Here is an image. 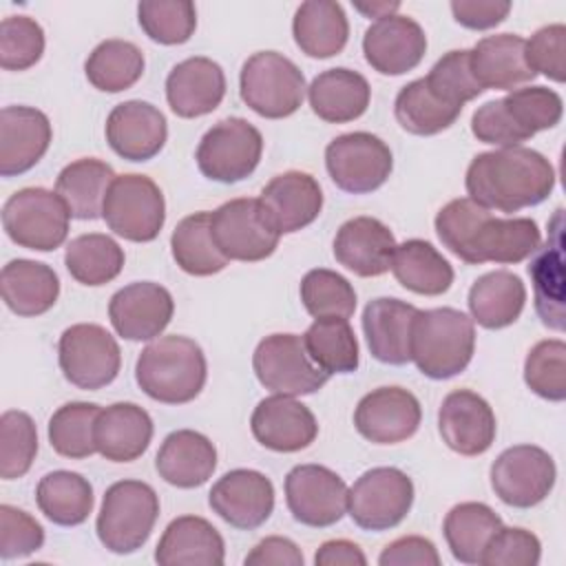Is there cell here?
<instances>
[{
  "instance_id": "1",
  "label": "cell",
  "mask_w": 566,
  "mask_h": 566,
  "mask_svg": "<svg viewBox=\"0 0 566 566\" xmlns=\"http://www.w3.org/2000/svg\"><path fill=\"white\" fill-rule=\"evenodd\" d=\"M442 245L469 265L520 263L542 245V232L528 217H493L469 197L442 206L436 214Z\"/></svg>"
},
{
  "instance_id": "2",
  "label": "cell",
  "mask_w": 566,
  "mask_h": 566,
  "mask_svg": "<svg viewBox=\"0 0 566 566\" xmlns=\"http://www.w3.org/2000/svg\"><path fill=\"white\" fill-rule=\"evenodd\" d=\"M464 186L469 199L482 208L511 214L548 199L555 188V168L533 148H497L471 159Z\"/></svg>"
},
{
  "instance_id": "3",
  "label": "cell",
  "mask_w": 566,
  "mask_h": 566,
  "mask_svg": "<svg viewBox=\"0 0 566 566\" xmlns=\"http://www.w3.org/2000/svg\"><path fill=\"white\" fill-rule=\"evenodd\" d=\"M208 378L203 349L188 336L170 334L148 343L135 363L139 389L164 405L195 400Z\"/></svg>"
},
{
  "instance_id": "4",
  "label": "cell",
  "mask_w": 566,
  "mask_h": 566,
  "mask_svg": "<svg viewBox=\"0 0 566 566\" xmlns=\"http://www.w3.org/2000/svg\"><path fill=\"white\" fill-rule=\"evenodd\" d=\"M411 360L420 374L447 380L462 374L475 352V323L455 307L418 310L411 323Z\"/></svg>"
},
{
  "instance_id": "5",
  "label": "cell",
  "mask_w": 566,
  "mask_h": 566,
  "mask_svg": "<svg viewBox=\"0 0 566 566\" xmlns=\"http://www.w3.org/2000/svg\"><path fill=\"white\" fill-rule=\"evenodd\" d=\"M157 517L155 489L142 480H119L104 493L95 531L104 548L115 555H130L148 542Z\"/></svg>"
},
{
  "instance_id": "6",
  "label": "cell",
  "mask_w": 566,
  "mask_h": 566,
  "mask_svg": "<svg viewBox=\"0 0 566 566\" xmlns=\"http://www.w3.org/2000/svg\"><path fill=\"white\" fill-rule=\"evenodd\" d=\"M305 77L301 69L276 51L250 55L239 73L241 99L265 119H283L296 113L305 97Z\"/></svg>"
},
{
  "instance_id": "7",
  "label": "cell",
  "mask_w": 566,
  "mask_h": 566,
  "mask_svg": "<svg viewBox=\"0 0 566 566\" xmlns=\"http://www.w3.org/2000/svg\"><path fill=\"white\" fill-rule=\"evenodd\" d=\"M71 212L57 192L46 188L15 190L2 206L7 237L27 250L51 252L69 237Z\"/></svg>"
},
{
  "instance_id": "8",
  "label": "cell",
  "mask_w": 566,
  "mask_h": 566,
  "mask_svg": "<svg viewBox=\"0 0 566 566\" xmlns=\"http://www.w3.org/2000/svg\"><path fill=\"white\" fill-rule=\"evenodd\" d=\"M102 219L117 237L148 243L164 228L166 201L150 177L137 172L117 175L106 190Z\"/></svg>"
},
{
  "instance_id": "9",
  "label": "cell",
  "mask_w": 566,
  "mask_h": 566,
  "mask_svg": "<svg viewBox=\"0 0 566 566\" xmlns=\"http://www.w3.org/2000/svg\"><path fill=\"white\" fill-rule=\"evenodd\" d=\"M263 155V137L243 117H228L208 128L197 146V168L219 184H237L250 177Z\"/></svg>"
},
{
  "instance_id": "10",
  "label": "cell",
  "mask_w": 566,
  "mask_h": 566,
  "mask_svg": "<svg viewBox=\"0 0 566 566\" xmlns=\"http://www.w3.org/2000/svg\"><path fill=\"white\" fill-rule=\"evenodd\" d=\"M210 232L219 252L228 261H263L281 239L259 197H239L210 212Z\"/></svg>"
},
{
  "instance_id": "11",
  "label": "cell",
  "mask_w": 566,
  "mask_h": 566,
  "mask_svg": "<svg viewBox=\"0 0 566 566\" xmlns=\"http://www.w3.org/2000/svg\"><path fill=\"white\" fill-rule=\"evenodd\" d=\"M413 482L396 467L365 471L347 491V513L363 531H389L411 511Z\"/></svg>"
},
{
  "instance_id": "12",
  "label": "cell",
  "mask_w": 566,
  "mask_h": 566,
  "mask_svg": "<svg viewBox=\"0 0 566 566\" xmlns=\"http://www.w3.org/2000/svg\"><path fill=\"white\" fill-rule=\"evenodd\" d=\"M57 363L64 378L77 389L95 391L111 385L122 367L115 336L95 323H77L57 340Z\"/></svg>"
},
{
  "instance_id": "13",
  "label": "cell",
  "mask_w": 566,
  "mask_h": 566,
  "mask_svg": "<svg viewBox=\"0 0 566 566\" xmlns=\"http://www.w3.org/2000/svg\"><path fill=\"white\" fill-rule=\"evenodd\" d=\"M252 369L265 389L292 398L316 394L329 380V374L314 365L298 334L265 336L252 354Z\"/></svg>"
},
{
  "instance_id": "14",
  "label": "cell",
  "mask_w": 566,
  "mask_h": 566,
  "mask_svg": "<svg viewBox=\"0 0 566 566\" xmlns=\"http://www.w3.org/2000/svg\"><path fill=\"white\" fill-rule=\"evenodd\" d=\"M325 166L336 188L349 195H367L389 179L394 157L380 137L356 130L338 135L327 144Z\"/></svg>"
},
{
  "instance_id": "15",
  "label": "cell",
  "mask_w": 566,
  "mask_h": 566,
  "mask_svg": "<svg viewBox=\"0 0 566 566\" xmlns=\"http://www.w3.org/2000/svg\"><path fill=\"white\" fill-rule=\"evenodd\" d=\"M557 469L548 451L535 444L504 449L491 464V489L513 509H531L548 497Z\"/></svg>"
},
{
  "instance_id": "16",
  "label": "cell",
  "mask_w": 566,
  "mask_h": 566,
  "mask_svg": "<svg viewBox=\"0 0 566 566\" xmlns=\"http://www.w3.org/2000/svg\"><path fill=\"white\" fill-rule=\"evenodd\" d=\"M345 480L323 464H296L285 475V504L292 517L312 528H327L347 513Z\"/></svg>"
},
{
  "instance_id": "17",
  "label": "cell",
  "mask_w": 566,
  "mask_h": 566,
  "mask_svg": "<svg viewBox=\"0 0 566 566\" xmlns=\"http://www.w3.org/2000/svg\"><path fill=\"white\" fill-rule=\"evenodd\" d=\"M422 420L418 398L405 387H378L365 394L354 409L356 431L374 444L409 440Z\"/></svg>"
},
{
  "instance_id": "18",
  "label": "cell",
  "mask_w": 566,
  "mask_h": 566,
  "mask_svg": "<svg viewBox=\"0 0 566 566\" xmlns=\"http://www.w3.org/2000/svg\"><path fill=\"white\" fill-rule=\"evenodd\" d=\"M208 504L226 524L239 531H254L274 511V486L261 471L232 469L212 484Z\"/></svg>"
},
{
  "instance_id": "19",
  "label": "cell",
  "mask_w": 566,
  "mask_h": 566,
  "mask_svg": "<svg viewBox=\"0 0 566 566\" xmlns=\"http://www.w3.org/2000/svg\"><path fill=\"white\" fill-rule=\"evenodd\" d=\"M175 314L172 294L153 281H135L111 296L108 318L126 340H153Z\"/></svg>"
},
{
  "instance_id": "20",
  "label": "cell",
  "mask_w": 566,
  "mask_h": 566,
  "mask_svg": "<svg viewBox=\"0 0 566 566\" xmlns=\"http://www.w3.org/2000/svg\"><path fill=\"white\" fill-rule=\"evenodd\" d=\"M442 442L460 455H482L491 449L497 424L491 405L471 389H455L444 396L438 409Z\"/></svg>"
},
{
  "instance_id": "21",
  "label": "cell",
  "mask_w": 566,
  "mask_h": 566,
  "mask_svg": "<svg viewBox=\"0 0 566 566\" xmlns=\"http://www.w3.org/2000/svg\"><path fill=\"white\" fill-rule=\"evenodd\" d=\"M363 53L367 64L380 75H402L422 62L427 35L413 18L396 13L367 27Z\"/></svg>"
},
{
  "instance_id": "22",
  "label": "cell",
  "mask_w": 566,
  "mask_h": 566,
  "mask_svg": "<svg viewBox=\"0 0 566 566\" xmlns=\"http://www.w3.org/2000/svg\"><path fill=\"white\" fill-rule=\"evenodd\" d=\"M250 429L259 444L279 453L307 449L318 436V422L310 407L281 394H272L254 407Z\"/></svg>"
},
{
  "instance_id": "23",
  "label": "cell",
  "mask_w": 566,
  "mask_h": 566,
  "mask_svg": "<svg viewBox=\"0 0 566 566\" xmlns=\"http://www.w3.org/2000/svg\"><path fill=\"white\" fill-rule=\"evenodd\" d=\"M106 142L126 161H148L166 144L168 126L164 113L150 102L128 99L106 117Z\"/></svg>"
},
{
  "instance_id": "24",
  "label": "cell",
  "mask_w": 566,
  "mask_h": 566,
  "mask_svg": "<svg viewBox=\"0 0 566 566\" xmlns=\"http://www.w3.org/2000/svg\"><path fill=\"white\" fill-rule=\"evenodd\" d=\"M51 122L33 106L0 111V175L15 177L31 170L51 146Z\"/></svg>"
},
{
  "instance_id": "25",
  "label": "cell",
  "mask_w": 566,
  "mask_h": 566,
  "mask_svg": "<svg viewBox=\"0 0 566 566\" xmlns=\"http://www.w3.org/2000/svg\"><path fill=\"white\" fill-rule=\"evenodd\" d=\"M259 201L274 228L281 234H292L318 219L323 190L310 172L287 170L265 184Z\"/></svg>"
},
{
  "instance_id": "26",
  "label": "cell",
  "mask_w": 566,
  "mask_h": 566,
  "mask_svg": "<svg viewBox=\"0 0 566 566\" xmlns=\"http://www.w3.org/2000/svg\"><path fill=\"white\" fill-rule=\"evenodd\" d=\"M226 95L223 69L203 55L172 66L166 77V99L177 117L192 119L212 113Z\"/></svg>"
},
{
  "instance_id": "27",
  "label": "cell",
  "mask_w": 566,
  "mask_h": 566,
  "mask_svg": "<svg viewBox=\"0 0 566 566\" xmlns=\"http://www.w3.org/2000/svg\"><path fill=\"white\" fill-rule=\"evenodd\" d=\"M394 232L376 217H354L334 237L336 261L358 276H380L389 272L396 250Z\"/></svg>"
},
{
  "instance_id": "28",
  "label": "cell",
  "mask_w": 566,
  "mask_h": 566,
  "mask_svg": "<svg viewBox=\"0 0 566 566\" xmlns=\"http://www.w3.org/2000/svg\"><path fill=\"white\" fill-rule=\"evenodd\" d=\"M418 307L394 298L380 296L363 310V332L371 356L385 365H405L411 360V323Z\"/></svg>"
},
{
  "instance_id": "29",
  "label": "cell",
  "mask_w": 566,
  "mask_h": 566,
  "mask_svg": "<svg viewBox=\"0 0 566 566\" xmlns=\"http://www.w3.org/2000/svg\"><path fill=\"white\" fill-rule=\"evenodd\" d=\"M535 290V312L551 329H564V210L548 223V241L535 250L528 265Z\"/></svg>"
},
{
  "instance_id": "30",
  "label": "cell",
  "mask_w": 566,
  "mask_h": 566,
  "mask_svg": "<svg viewBox=\"0 0 566 566\" xmlns=\"http://www.w3.org/2000/svg\"><path fill=\"white\" fill-rule=\"evenodd\" d=\"M155 562L161 566H221L226 562V544L208 520L179 515L161 533Z\"/></svg>"
},
{
  "instance_id": "31",
  "label": "cell",
  "mask_w": 566,
  "mask_h": 566,
  "mask_svg": "<svg viewBox=\"0 0 566 566\" xmlns=\"http://www.w3.org/2000/svg\"><path fill=\"white\" fill-rule=\"evenodd\" d=\"M526 40L515 33L486 35L469 49V64L475 82L486 88L515 91L535 80L533 69L524 55Z\"/></svg>"
},
{
  "instance_id": "32",
  "label": "cell",
  "mask_w": 566,
  "mask_h": 566,
  "mask_svg": "<svg viewBox=\"0 0 566 566\" xmlns=\"http://www.w3.org/2000/svg\"><path fill=\"white\" fill-rule=\"evenodd\" d=\"M93 438L102 458L111 462H133L153 440V418L135 402H115L99 409Z\"/></svg>"
},
{
  "instance_id": "33",
  "label": "cell",
  "mask_w": 566,
  "mask_h": 566,
  "mask_svg": "<svg viewBox=\"0 0 566 566\" xmlns=\"http://www.w3.org/2000/svg\"><path fill=\"white\" fill-rule=\"evenodd\" d=\"M159 478L177 489L206 484L217 469V449L199 431L177 429L168 433L155 455Z\"/></svg>"
},
{
  "instance_id": "34",
  "label": "cell",
  "mask_w": 566,
  "mask_h": 566,
  "mask_svg": "<svg viewBox=\"0 0 566 566\" xmlns=\"http://www.w3.org/2000/svg\"><path fill=\"white\" fill-rule=\"evenodd\" d=\"M307 99L323 122L345 124L358 119L371 99L369 82L352 69L338 66L318 73L307 86Z\"/></svg>"
},
{
  "instance_id": "35",
  "label": "cell",
  "mask_w": 566,
  "mask_h": 566,
  "mask_svg": "<svg viewBox=\"0 0 566 566\" xmlns=\"http://www.w3.org/2000/svg\"><path fill=\"white\" fill-rule=\"evenodd\" d=\"M2 301L18 316H40L49 312L60 296V279L51 265L13 259L0 274Z\"/></svg>"
},
{
  "instance_id": "36",
  "label": "cell",
  "mask_w": 566,
  "mask_h": 566,
  "mask_svg": "<svg viewBox=\"0 0 566 566\" xmlns=\"http://www.w3.org/2000/svg\"><path fill=\"white\" fill-rule=\"evenodd\" d=\"M467 303L473 323L484 329H502L520 318L526 303V287L517 274L493 270L473 281Z\"/></svg>"
},
{
  "instance_id": "37",
  "label": "cell",
  "mask_w": 566,
  "mask_h": 566,
  "mask_svg": "<svg viewBox=\"0 0 566 566\" xmlns=\"http://www.w3.org/2000/svg\"><path fill=\"white\" fill-rule=\"evenodd\" d=\"M292 35L296 46L310 57L338 55L349 38V22L343 4L334 0H307L292 20Z\"/></svg>"
},
{
  "instance_id": "38",
  "label": "cell",
  "mask_w": 566,
  "mask_h": 566,
  "mask_svg": "<svg viewBox=\"0 0 566 566\" xmlns=\"http://www.w3.org/2000/svg\"><path fill=\"white\" fill-rule=\"evenodd\" d=\"M115 177L117 175L106 161L82 157L60 170L55 179V192L66 203L71 219H97L102 217L104 197Z\"/></svg>"
},
{
  "instance_id": "39",
  "label": "cell",
  "mask_w": 566,
  "mask_h": 566,
  "mask_svg": "<svg viewBox=\"0 0 566 566\" xmlns=\"http://www.w3.org/2000/svg\"><path fill=\"white\" fill-rule=\"evenodd\" d=\"M389 270L405 290L422 296H440L453 283L451 263L422 239H407L396 245Z\"/></svg>"
},
{
  "instance_id": "40",
  "label": "cell",
  "mask_w": 566,
  "mask_h": 566,
  "mask_svg": "<svg viewBox=\"0 0 566 566\" xmlns=\"http://www.w3.org/2000/svg\"><path fill=\"white\" fill-rule=\"evenodd\" d=\"M38 509L57 526H80L93 513V486L75 471H51L35 489Z\"/></svg>"
},
{
  "instance_id": "41",
  "label": "cell",
  "mask_w": 566,
  "mask_h": 566,
  "mask_svg": "<svg viewBox=\"0 0 566 566\" xmlns=\"http://www.w3.org/2000/svg\"><path fill=\"white\" fill-rule=\"evenodd\" d=\"M502 526V517L484 502H460L442 522L447 546L460 564H480L491 535Z\"/></svg>"
},
{
  "instance_id": "42",
  "label": "cell",
  "mask_w": 566,
  "mask_h": 566,
  "mask_svg": "<svg viewBox=\"0 0 566 566\" xmlns=\"http://www.w3.org/2000/svg\"><path fill=\"white\" fill-rule=\"evenodd\" d=\"M144 53L137 44L119 38L99 42L84 62L86 80L104 93H122L144 75Z\"/></svg>"
},
{
  "instance_id": "43",
  "label": "cell",
  "mask_w": 566,
  "mask_h": 566,
  "mask_svg": "<svg viewBox=\"0 0 566 566\" xmlns=\"http://www.w3.org/2000/svg\"><path fill=\"white\" fill-rule=\"evenodd\" d=\"M462 108L447 104L440 99L424 82V77H418L409 84H405L394 102V115L396 122L411 135H438L455 124Z\"/></svg>"
},
{
  "instance_id": "44",
  "label": "cell",
  "mask_w": 566,
  "mask_h": 566,
  "mask_svg": "<svg viewBox=\"0 0 566 566\" xmlns=\"http://www.w3.org/2000/svg\"><path fill=\"white\" fill-rule=\"evenodd\" d=\"M64 265L77 283L97 287L119 276L124 268V250L108 234H80L66 243Z\"/></svg>"
},
{
  "instance_id": "45",
  "label": "cell",
  "mask_w": 566,
  "mask_h": 566,
  "mask_svg": "<svg viewBox=\"0 0 566 566\" xmlns=\"http://www.w3.org/2000/svg\"><path fill=\"white\" fill-rule=\"evenodd\" d=\"M175 263L192 276H210L228 265L210 232V212H192L184 217L170 237Z\"/></svg>"
},
{
  "instance_id": "46",
  "label": "cell",
  "mask_w": 566,
  "mask_h": 566,
  "mask_svg": "<svg viewBox=\"0 0 566 566\" xmlns=\"http://www.w3.org/2000/svg\"><path fill=\"white\" fill-rule=\"evenodd\" d=\"M303 345L325 374H352L358 369V340L347 318H316L303 334Z\"/></svg>"
},
{
  "instance_id": "47",
  "label": "cell",
  "mask_w": 566,
  "mask_h": 566,
  "mask_svg": "<svg viewBox=\"0 0 566 566\" xmlns=\"http://www.w3.org/2000/svg\"><path fill=\"white\" fill-rule=\"evenodd\" d=\"M99 405L95 402H66L53 416L49 418V442L53 451L62 458L71 460H82L93 455L95 449V438H93V427L95 418L99 413Z\"/></svg>"
},
{
  "instance_id": "48",
  "label": "cell",
  "mask_w": 566,
  "mask_h": 566,
  "mask_svg": "<svg viewBox=\"0 0 566 566\" xmlns=\"http://www.w3.org/2000/svg\"><path fill=\"white\" fill-rule=\"evenodd\" d=\"M301 303L314 318H349L356 310V290L338 272L314 268L301 279Z\"/></svg>"
},
{
  "instance_id": "49",
  "label": "cell",
  "mask_w": 566,
  "mask_h": 566,
  "mask_svg": "<svg viewBox=\"0 0 566 566\" xmlns=\"http://www.w3.org/2000/svg\"><path fill=\"white\" fill-rule=\"evenodd\" d=\"M502 104L511 124L524 135V139H531L539 130L555 128L564 113L559 93L546 86H524L509 91L502 97Z\"/></svg>"
},
{
  "instance_id": "50",
  "label": "cell",
  "mask_w": 566,
  "mask_h": 566,
  "mask_svg": "<svg viewBox=\"0 0 566 566\" xmlns=\"http://www.w3.org/2000/svg\"><path fill=\"white\" fill-rule=\"evenodd\" d=\"M142 31L159 44H184L197 29V9L188 0H144L137 4Z\"/></svg>"
},
{
  "instance_id": "51",
  "label": "cell",
  "mask_w": 566,
  "mask_h": 566,
  "mask_svg": "<svg viewBox=\"0 0 566 566\" xmlns=\"http://www.w3.org/2000/svg\"><path fill=\"white\" fill-rule=\"evenodd\" d=\"M38 455V429L27 411L9 409L0 416V478H22Z\"/></svg>"
},
{
  "instance_id": "52",
  "label": "cell",
  "mask_w": 566,
  "mask_h": 566,
  "mask_svg": "<svg viewBox=\"0 0 566 566\" xmlns=\"http://www.w3.org/2000/svg\"><path fill=\"white\" fill-rule=\"evenodd\" d=\"M524 382L544 400L566 398V343L562 338H546L531 347L524 360Z\"/></svg>"
},
{
  "instance_id": "53",
  "label": "cell",
  "mask_w": 566,
  "mask_h": 566,
  "mask_svg": "<svg viewBox=\"0 0 566 566\" xmlns=\"http://www.w3.org/2000/svg\"><path fill=\"white\" fill-rule=\"evenodd\" d=\"M424 82L440 99L460 108L484 93L471 73L469 49H453L444 53L424 75Z\"/></svg>"
},
{
  "instance_id": "54",
  "label": "cell",
  "mask_w": 566,
  "mask_h": 566,
  "mask_svg": "<svg viewBox=\"0 0 566 566\" xmlns=\"http://www.w3.org/2000/svg\"><path fill=\"white\" fill-rule=\"evenodd\" d=\"M44 53V31L29 15H7L0 22V66L4 71H27Z\"/></svg>"
},
{
  "instance_id": "55",
  "label": "cell",
  "mask_w": 566,
  "mask_h": 566,
  "mask_svg": "<svg viewBox=\"0 0 566 566\" xmlns=\"http://www.w3.org/2000/svg\"><path fill=\"white\" fill-rule=\"evenodd\" d=\"M542 559L539 537L520 526H500L486 542L480 564L484 566H537Z\"/></svg>"
},
{
  "instance_id": "56",
  "label": "cell",
  "mask_w": 566,
  "mask_h": 566,
  "mask_svg": "<svg viewBox=\"0 0 566 566\" xmlns=\"http://www.w3.org/2000/svg\"><path fill=\"white\" fill-rule=\"evenodd\" d=\"M44 544V528L27 511L2 504L0 506V557L4 562L27 557Z\"/></svg>"
},
{
  "instance_id": "57",
  "label": "cell",
  "mask_w": 566,
  "mask_h": 566,
  "mask_svg": "<svg viewBox=\"0 0 566 566\" xmlns=\"http://www.w3.org/2000/svg\"><path fill=\"white\" fill-rule=\"evenodd\" d=\"M524 55L533 73L562 84L566 80V27L548 24L537 29L524 44Z\"/></svg>"
},
{
  "instance_id": "58",
  "label": "cell",
  "mask_w": 566,
  "mask_h": 566,
  "mask_svg": "<svg viewBox=\"0 0 566 566\" xmlns=\"http://www.w3.org/2000/svg\"><path fill=\"white\" fill-rule=\"evenodd\" d=\"M471 133L478 137V142L500 146V148L522 146V142H526L524 135L511 124V119L504 111L502 97L491 99V102L482 104L480 108H475V113L471 117Z\"/></svg>"
},
{
  "instance_id": "59",
  "label": "cell",
  "mask_w": 566,
  "mask_h": 566,
  "mask_svg": "<svg viewBox=\"0 0 566 566\" xmlns=\"http://www.w3.org/2000/svg\"><path fill=\"white\" fill-rule=\"evenodd\" d=\"M380 566H440L438 548L420 535H405L387 544L378 557Z\"/></svg>"
},
{
  "instance_id": "60",
  "label": "cell",
  "mask_w": 566,
  "mask_h": 566,
  "mask_svg": "<svg viewBox=\"0 0 566 566\" xmlns=\"http://www.w3.org/2000/svg\"><path fill=\"white\" fill-rule=\"evenodd\" d=\"M449 7L455 22L473 31L493 29L511 13V2L506 0H453Z\"/></svg>"
},
{
  "instance_id": "61",
  "label": "cell",
  "mask_w": 566,
  "mask_h": 566,
  "mask_svg": "<svg viewBox=\"0 0 566 566\" xmlns=\"http://www.w3.org/2000/svg\"><path fill=\"white\" fill-rule=\"evenodd\" d=\"M248 566H303L301 548L281 535L261 539L243 559Z\"/></svg>"
},
{
  "instance_id": "62",
  "label": "cell",
  "mask_w": 566,
  "mask_h": 566,
  "mask_svg": "<svg viewBox=\"0 0 566 566\" xmlns=\"http://www.w3.org/2000/svg\"><path fill=\"white\" fill-rule=\"evenodd\" d=\"M316 566H365L367 557L358 544L349 539L323 542L314 555Z\"/></svg>"
},
{
  "instance_id": "63",
  "label": "cell",
  "mask_w": 566,
  "mask_h": 566,
  "mask_svg": "<svg viewBox=\"0 0 566 566\" xmlns=\"http://www.w3.org/2000/svg\"><path fill=\"white\" fill-rule=\"evenodd\" d=\"M354 9L360 11L367 18H389L396 15V11L400 9V2H389V0H374V2H354Z\"/></svg>"
}]
</instances>
